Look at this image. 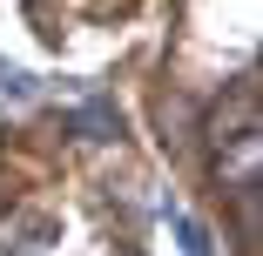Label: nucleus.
Listing matches in <instances>:
<instances>
[{
  "label": "nucleus",
  "instance_id": "4",
  "mask_svg": "<svg viewBox=\"0 0 263 256\" xmlns=\"http://www.w3.org/2000/svg\"><path fill=\"white\" fill-rule=\"evenodd\" d=\"M169 223H176V236H182V256H216V243H209V229H202L196 216H182V209H176Z\"/></svg>",
  "mask_w": 263,
  "mask_h": 256
},
{
  "label": "nucleus",
  "instance_id": "1",
  "mask_svg": "<svg viewBox=\"0 0 263 256\" xmlns=\"http://www.w3.org/2000/svg\"><path fill=\"white\" fill-rule=\"evenodd\" d=\"M243 135H256V88H250V81L230 94V108L209 115V142H216V148H230V142H243Z\"/></svg>",
  "mask_w": 263,
  "mask_h": 256
},
{
  "label": "nucleus",
  "instance_id": "5",
  "mask_svg": "<svg viewBox=\"0 0 263 256\" xmlns=\"http://www.w3.org/2000/svg\"><path fill=\"white\" fill-rule=\"evenodd\" d=\"M0 94H34V74L14 68V61H0Z\"/></svg>",
  "mask_w": 263,
  "mask_h": 256
},
{
  "label": "nucleus",
  "instance_id": "3",
  "mask_svg": "<svg viewBox=\"0 0 263 256\" xmlns=\"http://www.w3.org/2000/svg\"><path fill=\"white\" fill-rule=\"evenodd\" d=\"M68 128H74L81 142H115V135H122V108H115L108 94H88L81 108L68 115Z\"/></svg>",
  "mask_w": 263,
  "mask_h": 256
},
{
  "label": "nucleus",
  "instance_id": "2",
  "mask_svg": "<svg viewBox=\"0 0 263 256\" xmlns=\"http://www.w3.org/2000/svg\"><path fill=\"white\" fill-rule=\"evenodd\" d=\"M256 135H243V142H230V148H216V182L230 189V195H256Z\"/></svg>",
  "mask_w": 263,
  "mask_h": 256
}]
</instances>
